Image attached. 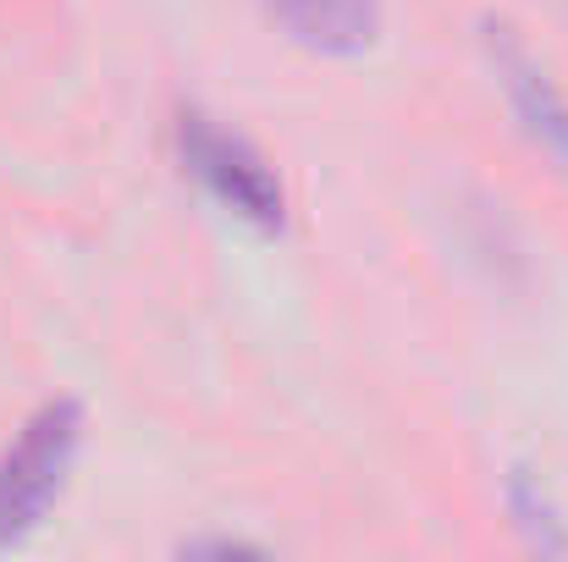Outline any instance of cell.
I'll return each mask as SVG.
<instances>
[{
	"label": "cell",
	"mask_w": 568,
	"mask_h": 562,
	"mask_svg": "<svg viewBox=\"0 0 568 562\" xmlns=\"http://www.w3.org/2000/svg\"><path fill=\"white\" fill-rule=\"evenodd\" d=\"M172 144H178V166H183L221 210H232L237 221H248V226H260V232H276V226H282L287 193L276 183L271 161H265L243 133H226V127H221L215 116H204V111H178Z\"/></svg>",
	"instance_id": "obj_2"
},
{
	"label": "cell",
	"mask_w": 568,
	"mask_h": 562,
	"mask_svg": "<svg viewBox=\"0 0 568 562\" xmlns=\"http://www.w3.org/2000/svg\"><path fill=\"white\" fill-rule=\"evenodd\" d=\"M508 502H514L519 524H525V530H530L547 552H564L568 541H564V535H552V524H558V519H552V508H547V502H536V497H530V480H514V497H508Z\"/></svg>",
	"instance_id": "obj_5"
},
{
	"label": "cell",
	"mask_w": 568,
	"mask_h": 562,
	"mask_svg": "<svg viewBox=\"0 0 568 562\" xmlns=\"http://www.w3.org/2000/svg\"><path fill=\"white\" fill-rule=\"evenodd\" d=\"M486 55H491V72L514 105V116L525 122V133L558 161L568 166V100L564 89L552 83V72L530 55V44L508 28V22H486Z\"/></svg>",
	"instance_id": "obj_3"
},
{
	"label": "cell",
	"mask_w": 568,
	"mask_h": 562,
	"mask_svg": "<svg viewBox=\"0 0 568 562\" xmlns=\"http://www.w3.org/2000/svg\"><path fill=\"white\" fill-rule=\"evenodd\" d=\"M78 447H83L78 397H50L17 425V436L0 452V552H11L44 524L50 502L61 497L78 463Z\"/></svg>",
	"instance_id": "obj_1"
},
{
	"label": "cell",
	"mask_w": 568,
	"mask_h": 562,
	"mask_svg": "<svg viewBox=\"0 0 568 562\" xmlns=\"http://www.w3.org/2000/svg\"><path fill=\"white\" fill-rule=\"evenodd\" d=\"M287 39L321 55H359L381 33V0H260Z\"/></svg>",
	"instance_id": "obj_4"
}]
</instances>
